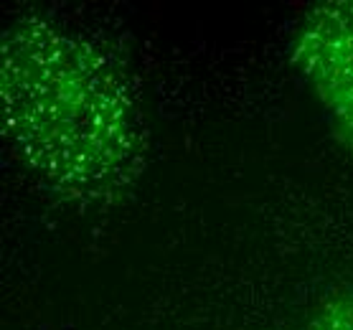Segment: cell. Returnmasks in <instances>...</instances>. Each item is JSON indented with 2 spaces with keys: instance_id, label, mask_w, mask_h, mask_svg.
I'll use <instances>...</instances> for the list:
<instances>
[{
  "instance_id": "obj_1",
  "label": "cell",
  "mask_w": 353,
  "mask_h": 330,
  "mask_svg": "<svg viewBox=\"0 0 353 330\" xmlns=\"http://www.w3.org/2000/svg\"><path fill=\"white\" fill-rule=\"evenodd\" d=\"M0 102L13 155L57 196L107 201L137 173L143 117L130 76L84 31L18 18L0 46Z\"/></svg>"
},
{
  "instance_id": "obj_2",
  "label": "cell",
  "mask_w": 353,
  "mask_h": 330,
  "mask_svg": "<svg viewBox=\"0 0 353 330\" xmlns=\"http://www.w3.org/2000/svg\"><path fill=\"white\" fill-rule=\"evenodd\" d=\"M290 59L323 107L333 135L353 155V0L305 10L290 39Z\"/></svg>"
},
{
  "instance_id": "obj_3",
  "label": "cell",
  "mask_w": 353,
  "mask_h": 330,
  "mask_svg": "<svg viewBox=\"0 0 353 330\" xmlns=\"http://www.w3.org/2000/svg\"><path fill=\"white\" fill-rule=\"evenodd\" d=\"M305 330H353V292L325 300L315 310Z\"/></svg>"
}]
</instances>
